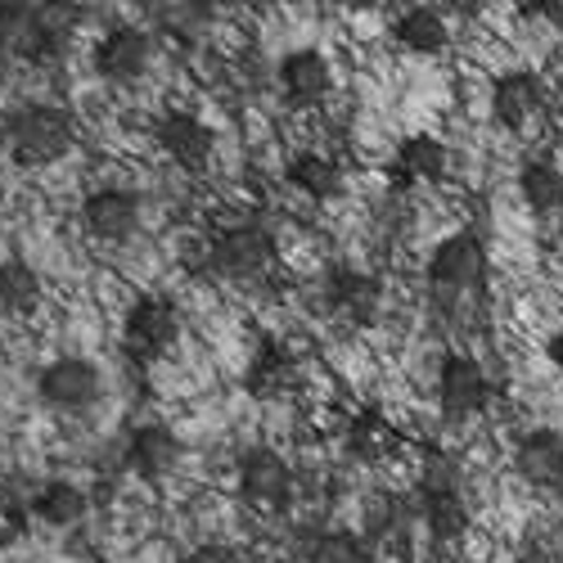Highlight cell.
<instances>
[{"instance_id":"cell-1","label":"cell","mask_w":563,"mask_h":563,"mask_svg":"<svg viewBox=\"0 0 563 563\" xmlns=\"http://www.w3.org/2000/svg\"><path fill=\"white\" fill-rule=\"evenodd\" d=\"M68 45V23L59 19L55 5H23V0H5L0 5V51L27 59V64H51Z\"/></svg>"},{"instance_id":"cell-2","label":"cell","mask_w":563,"mask_h":563,"mask_svg":"<svg viewBox=\"0 0 563 563\" xmlns=\"http://www.w3.org/2000/svg\"><path fill=\"white\" fill-rule=\"evenodd\" d=\"M5 131H10V154L23 167H51L77 145L73 118L55 104H23L19 113H10Z\"/></svg>"},{"instance_id":"cell-3","label":"cell","mask_w":563,"mask_h":563,"mask_svg":"<svg viewBox=\"0 0 563 563\" xmlns=\"http://www.w3.org/2000/svg\"><path fill=\"white\" fill-rule=\"evenodd\" d=\"M176 339H180V311L167 298L145 294V298H135L126 307V320H122V347H126V356L150 365V361L167 356L176 347Z\"/></svg>"},{"instance_id":"cell-4","label":"cell","mask_w":563,"mask_h":563,"mask_svg":"<svg viewBox=\"0 0 563 563\" xmlns=\"http://www.w3.org/2000/svg\"><path fill=\"white\" fill-rule=\"evenodd\" d=\"M429 279L438 294H451V298L478 294L487 279V249L478 234H451V240H442L429 262Z\"/></svg>"},{"instance_id":"cell-5","label":"cell","mask_w":563,"mask_h":563,"mask_svg":"<svg viewBox=\"0 0 563 563\" xmlns=\"http://www.w3.org/2000/svg\"><path fill=\"white\" fill-rule=\"evenodd\" d=\"M100 369L90 365L86 356H59L41 369V379H36V393L41 401L51 406V410H90L100 401Z\"/></svg>"},{"instance_id":"cell-6","label":"cell","mask_w":563,"mask_h":563,"mask_svg":"<svg viewBox=\"0 0 563 563\" xmlns=\"http://www.w3.org/2000/svg\"><path fill=\"white\" fill-rule=\"evenodd\" d=\"M140 195L122 190V185H104V190H90L81 203V225L86 234H96L100 244H126L131 234L140 230Z\"/></svg>"},{"instance_id":"cell-7","label":"cell","mask_w":563,"mask_h":563,"mask_svg":"<svg viewBox=\"0 0 563 563\" xmlns=\"http://www.w3.org/2000/svg\"><path fill=\"white\" fill-rule=\"evenodd\" d=\"M271 257H275V244H271V234L257 230V225H230L208 249V262L225 279H253L271 266Z\"/></svg>"},{"instance_id":"cell-8","label":"cell","mask_w":563,"mask_h":563,"mask_svg":"<svg viewBox=\"0 0 563 563\" xmlns=\"http://www.w3.org/2000/svg\"><path fill=\"white\" fill-rule=\"evenodd\" d=\"M96 73L104 81H135V77H145L150 59H154V41L140 32V27H113L100 45H96Z\"/></svg>"},{"instance_id":"cell-9","label":"cell","mask_w":563,"mask_h":563,"mask_svg":"<svg viewBox=\"0 0 563 563\" xmlns=\"http://www.w3.org/2000/svg\"><path fill=\"white\" fill-rule=\"evenodd\" d=\"M487 374L478 361H468V356H446L442 361V374H438V401L451 419H464V415H478L487 406Z\"/></svg>"},{"instance_id":"cell-10","label":"cell","mask_w":563,"mask_h":563,"mask_svg":"<svg viewBox=\"0 0 563 563\" xmlns=\"http://www.w3.org/2000/svg\"><path fill=\"white\" fill-rule=\"evenodd\" d=\"M154 135H158L163 154L172 163H180V167H203L212 158V150H217L212 126L203 118H195V113H163Z\"/></svg>"},{"instance_id":"cell-11","label":"cell","mask_w":563,"mask_h":563,"mask_svg":"<svg viewBox=\"0 0 563 563\" xmlns=\"http://www.w3.org/2000/svg\"><path fill=\"white\" fill-rule=\"evenodd\" d=\"M492 109H496V122L509 126V131H528L541 109H545V86L532 77V73H505L492 90Z\"/></svg>"},{"instance_id":"cell-12","label":"cell","mask_w":563,"mask_h":563,"mask_svg":"<svg viewBox=\"0 0 563 563\" xmlns=\"http://www.w3.org/2000/svg\"><path fill=\"white\" fill-rule=\"evenodd\" d=\"M289 487H294V468H289V460L279 455V451L253 446V451L240 455V492L249 500H262V505L285 500Z\"/></svg>"},{"instance_id":"cell-13","label":"cell","mask_w":563,"mask_h":563,"mask_svg":"<svg viewBox=\"0 0 563 563\" xmlns=\"http://www.w3.org/2000/svg\"><path fill=\"white\" fill-rule=\"evenodd\" d=\"M180 460V438L167 429V424H140L131 438H126V464L135 468L145 483H158L167 478Z\"/></svg>"},{"instance_id":"cell-14","label":"cell","mask_w":563,"mask_h":563,"mask_svg":"<svg viewBox=\"0 0 563 563\" xmlns=\"http://www.w3.org/2000/svg\"><path fill=\"white\" fill-rule=\"evenodd\" d=\"M279 81H285V96L294 104H320L334 86V68L316 51H294L285 64H279Z\"/></svg>"},{"instance_id":"cell-15","label":"cell","mask_w":563,"mask_h":563,"mask_svg":"<svg viewBox=\"0 0 563 563\" xmlns=\"http://www.w3.org/2000/svg\"><path fill=\"white\" fill-rule=\"evenodd\" d=\"M330 302H334L347 320L369 324L374 316H379V307H384V289H379V279H374V275L352 271V266H339V271L330 275Z\"/></svg>"},{"instance_id":"cell-16","label":"cell","mask_w":563,"mask_h":563,"mask_svg":"<svg viewBox=\"0 0 563 563\" xmlns=\"http://www.w3.org/2000/svg\"><path fill=\"white\" fill-rule=\"evenodd\" d=\"M244 388H249L257 401L289 397V393L298 388V361H294L289 352H279L275 343H266V347L253 356L249 374H244Z\"/></svg>"},{"instance_id":"cell-17","label":"cell","mask_w":563,"mask_h":563,"mask_svg":"<svg viewBox=\"0 0 563 563\" xmlns=\"http://www.w3.org/2000/svg\"><path fill=\"white\" fill-rule=\"evenodd\" d=\"M446 145L438 135H410L401 140L397 163H393V185H415V180H442L446 176Z\"/></svg>"},{"instance_id":"cell-18","label":"cell","mask_w":563,"mask_h":563,"mask_svg":"<svg viewBox=\"0 0 563 563\" xmlns=\"http://www.w3.org/2000/svg\"><path fill=\"white\" fill-rule=\"evenodd\" d=\"M514 464H519V474L537 487H554L559 474H563V433L554 429H537L519 442V451H514Z\"/></svg>"},{"instance_id":"cell-19","label":"cell","mask_w":563,"mask_h":563,"mask_svg":"<svg viewBox=\"0 0 563 563\" xmlns=\"http://www.w3.org/2000/svg\"><path fill=\"white\" fill-rule=\"evenodd\" d=\"M86 509H90V496L68 478H51L32 496V514L45 528H73L86 519Z\"/></svg>"},{"instance_id":"cell-20","label":"cell","mask_w":563,"mask_h":563,"mask_svg":"<svg viewBox=\"0 0 563 563\" xmlns=\"http://www.w3.org/2000/svg\"><path fill=\"white\" fill-rule=\"evenodd\" d=\"M397 446H401V438H397V429L388 424L384 410H361V415H352V424H347V451H352L356 460H384V455H393Z\"/></svg>"},{"instance_id":"cell-21","label":"cell","mask_w":563,"mask_h":563,"mask_svg":"<svg viewBox=\"0 0 563 563\" xmlns=\"http://www.w3.org/2000/svg\"><path fill=\"white\" fill-rule=\"evenodd\" d=\"M397 41L415 55H438V51H446L451 27L433 5H415V10H406L397 19Z\"/></svg>"},{"instance_id":"cell-22","label":"cell","mask_w":563,"mask_h":563,"mask_svg":"<svg viewBox=\"0 0 563 563\" xmlns=\"http://www.w3.org/2000/svg\"><path fill=\"white\" fill-rule=\"evenodd\" d=\"M45 298L41 275L27 262H0V311L5 316H32Z\"/></svg>"},{"instance_id":"cell-23","label":"cell","mask_w":563,"mask_h":563,"mask_svg":"<svg viewBox=\"0 0 563 563\" xmlns=\"http://www.w3.org/2000/svg\"><path fill=\"white\" fill-rule=\"evenodd\" d=\"M289 180L311 199H339L343 195V167L330 163L324 154H298L289 163Z\"/></svg>"},{"instance_id":"cell-24","label":"cell","mask_w":563,"mask_h":563,"mask_svg":"<svg viewBox=\"0 0 563 563\" xmlns=\"http://www.w3.org/2000/svg\"><path fill=\"white\" fill-rule=\"evenodd\" d=\"M424 523H429V532H433L438 541L460 537V532L468 528V505H464V496H460L455 487H429V496H424Z\"/></svg>"},{"instance_id":"cell-25","label":"cell","mask_w":563,"mask_h":563,"mask_svg":"<svg viewBox=\"0 0 563 563\" xmlns=\"http://www.w3.org/2000/svg\"><path fill=\"white\" fill-rule=\"evenodd\" d=\"M519 195L528 199L532 212H554V208H563V172H559L554 163H545V158L523 163V172H519Z\"/></svg>"},{"instance_id":"cell-26","label":"cell","mask_w":563,"mask_h":563,"mask_svg":"<svg viewBox=\"0 0 563 563\" xmlns=\"http://www.w3.org/2000/svg\"><path fill=\"white\" fill-rule=\"evenodd\" d=\"M311 559H316V563H369V550H365L352 532H330V537L316 541Z\"/></svg>"},{"instance_id":"cell-27","label":"cell","mask_w":563,"mask_h":563,"mask_svg":"<svg viewBox=\"0 0 563 563\" xmlns=\"http://www.w3.org/2000/svg\"><path fill=\"white\" fill-rule=\"evenodd\" d=\"M180 563H240L234 559V550H225V545H199V550H190Z\"/></svg>"},{"instance_id":"cell-28","label":"cell","mask_w":563,"mask_h":563,"mask_svg":"<svg viewBox=\"0 0 563 563\" xmlns=\"http://www.w3.org/2000/svg\"><path fill=\"white\" fill-rule=\"evenodd\" d=\"M523 14H545L550 23H563V0H537V5H523Z\"/></svg>"},{"instance_id":"cell-29","label":"cell","mask_w":563,"mask_h":563,"mask_svg":"<svg viewBox=\"0 0 563 563\" xmlns=\"http://www.w3.org/2000/svg\"><path fill=\"white\" fill-rule=\"evenodd\" d=\"M545 352H550V361H554V365L563 369V330H559V334H554V339L545 343Z\"/></svg>"},{"instance_id":"cell-30","label":"cell","mask_w":563,"mask_h":563,"mask_svg":"<svg viewBox=\"0 0 563 563\" xmlns=\"http://www.w3.org/2000/svg\"><path fill=\"white\" fill-rule=\"evenodd\" d=\"M554 492H559V496H563V474H559V483H554Z\"/></svg>"}]
</instances>
